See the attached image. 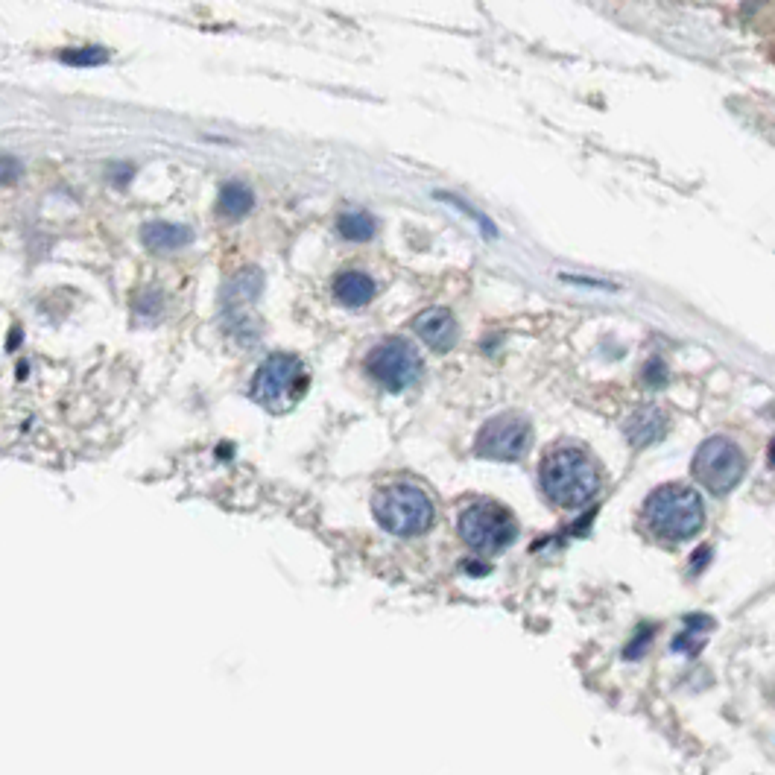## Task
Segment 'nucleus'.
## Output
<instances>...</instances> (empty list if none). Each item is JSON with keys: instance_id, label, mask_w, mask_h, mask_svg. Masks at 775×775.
Wrapping results in <instances>:
<instances>
[{"instance_id": "1", "label": "nucleus", "mask_w": 775, "mask_h": 775, "mask_svg": "<svg viewBox=\"0 0 775 775\" xmlns=\"http://www.w3.org/2000/svg\"><path fill=\"white\" fill-rule=\"evenodd\" d=\"M539 480H542L544 495L562 509L588 506L600 489L597 465L574 445H556L542 460Z\"/></svg>"}, {"instance_id": "2", "label": "nucleus", "mask_w": 775, "mask_h": 775, "mask_svg": "<svg viewBox=\"0 0 775 775\" xmlns=\"http://www.w3.org/2000/svg\"><path fill=\"white\" fill-rule=\"evenodd\" d=\"M644 521L656 539L664 542H688L702 530L705 506L691 486L667 483L656 489L644 504Z\"/></svg>"}, {"instance_id": "3", "label": "nucleus", "mask_w": 775, "mask_h": 775, "mask_svg": "<svg viewBox=\"0 0 775 775\" xmlns=\"http://www.w3.org/2000/svg\"><path fill=\"white\" fill-rule=\"evenodd\" d=\"M308 384V366H305L296 354L278 351V354H270V357L258 366L249 392H252V398H255L264 410H270V413H287V410H293V407L305 398Z\"/></svg>"}, {"instance_id": "4", "label": "nucleus", "mask_w": 775, "mask_h": 775, "mask_svg": "<svg viewBox=\"0 0 775 775\" xmlns=\"http://www.w3.org/2000/svg\"><path fill=\"white\" fill-rule=\"evenodd\" d=\"M375 518L392 536H422L433 524V501L416 483H392L375 495Z\"/></svg>"}, {"instance_id": "5", "label": "nucleus", "mask_w": 775, "mask_h": 775, "mask_svg": "<svg viewBox=\"0 0 775 775\" xmlns=\"http://www.w3.org/2000/svg\"><path fill=\"white\" fill-rule=\"evenodd\" d=\"M460 536L474 553H498L518 536L515 515L495 501H474L460 515Z\"/></svg>"}, {"instance_id": "6", "label": "nucleus", "mask_w": 775, "mask_h": 775, "mask_svg": "<svg viewBox=\"0 0 775 775\" xmlns=\"http://www.w3.org/2000/svg\"><path fill=\"white\" fill-rule=\"evenodd\" d=\"M694 474L711 495H729L746 474V457L732 439L714 436L699 445Z\"/></svg>"}, {"instance_id": "7", "label": "nucleus", "mask_w": 775, "mask_h": 775, "mask_svg": "<svg viewBox=\"0 0 775 775\" xmlns=\"http://www.w3.org/2000/svg\"><path fill=\"white\" fill-rule=\"evenodd\" d=\"M369 375L389 392H404L422 378V357L407 340H384L366 357Z\"/></svg>"}, {"instance_id": "8", "label": "nucleus", "mask_w": 775, "mask_h": 775, "mask_svg": "<svg viewBox=\"0 0 775 775\" xmlns=\"http://www.w3.org/2000/svg\"><path fill=\"white\" fill-rule=\"evenodd\" d=\"M533 442V433H530V425L527 419L521 416H498L492 422H486L480 436H477V445L474 451L486 460H504V463H512V460H521L527 454Z\"/></svg>"}, {"instance_id": "9", "label": "nucleus", "mask_w": 775, "mask_h": 775, "mask_svg": "<svg viewBox=\"0 0 775 775\" xmlns=\"http://www.w3.org/2000/svg\"><path fill=\"white\" fill-rule=\"evenodd\" d=\"M413 331L433 351H451L457 343V319L451 310L427 308L413 319Z\"/></svg>"}, {"instance_id": "10", "label": "nucleus", "mask_w": 775, "mask_h": 775, "mask_svg": "<svg viewBox=\"0 0 775 775\" xmlns=\"http://www.w3.org/2000/svg\"><path fill=\"white\" fill-rule=\"evenodd\" d=\"M261 287H264V272L255 270V267H243L232 275V281L226 287V296H223V305L232 316H237L240 310L249 308L258 299Z\"/></svg>"}, {"instance_id": "11", "label": "nucleus", "mask_w": 775, "mask_h": 775, "mask_svg": "<svg viewBox=\"0 0 775 775\" xmlns=\"http://www.w3.org/2000/svg\"><path fill=\"white\" fill-rule=\"evenodd\" d=\"M141 240L153 252H176V249H185L194 240V232L188 226H179V223L153 220L141 229Z\"/></svg>"}, {"instance_id": "12", "label": "nucleus", "mask_w": 775, "mask_h": 775, "mask_svg": "<svg viewBox=\"0 0 775 775\" xmlns=\"http://www.w3.org/2000/svg\"><path fill=\"white\" fill-rule=\"evenodd\" d=\"M664 430H667V416L661 413L659 407H641L626 422V436L635 448H647V445L659 442Z\"/></svg>"}, {"instance_id": "13", "label": "nucleus", "mask_w": 775, "mask_h": 775, "mask_svg": "<svg viewBox=\"0 0 775 775\" xmlns=\"http://www.w3.org/2000/svg\"><path fill=\"white\" fill-rule=\"evenodd\" d=\"M375 293H378V287H375V281L366 272L349 270L343 272V275H337V281H334V299L340 305H346V308L369 305L375 299Z\"/></svg>"}, {"instance_id": "14", "label": "nucleus", "mask_w": 775, "mask_h": 775, "mask_svg": "<svg viewBox=\"0 0 775 775\" xmlns=\"http://www.w3.org/2000/svg\"><path fill=\"white\" fill-rule=\"evenodd\" d=\"M255 208V194L243 182H226L217 196V214L226 220H243Z\"/></svg>"}, {"instance_id": "15", "label": "nucleus", "mask_w": 775, "mask_h": 775, "mask_svg": "<svg viewBox=\"0 0 775 775\" xmlns=\"http://www.w3.org/2000/svg\"><path fill=\"white\" fill-rule=\"evenodd\" d=\"M337 232L343 234L346 240H354V243H366L372 240L375 232H378V223L369 211H346L340 214L337 220Z\"/></svg>"}, {"instance_id": "16", "label": "nucleus", "mask_w": 775, "mask_h": 775, "mask_svg": "<svg viewBox=\"0 0 775 775\" xmlns=\"http://www.w3.org/2000/svg\"><path fill=\"white\" fill-rule=\"evenodd\" d=\"M109 50L100 47V44H82V47H68L59 53V62L68 65V68H100L109 62Z\"/></svg>"}, {"instance_id": "17", "label": "nucleus", "mask_w": 775, "mask_h": 775, "mask_svg": "<svg viewBox=\"0 0 775 775\" xmlns=\"http://www.w3.org/2000/svg\"><path fill=\"white\" fill-rule=\"evenodd\" d=\"M21 176V161L12 155H0V185H12Z\"/></svg>"}, {"instance_id": "18", "label": "nucleus", "mask_w": 775, "mask_h": 775, "mask_svg": "<svg viewBox=\"0 0 775 775\" xmlns=\"http://www.w3.org/2000/svg\"><path fill=\"white\" fill-rule=\"evenodd\" d=\"M644 381H647L650 387L664 384V363H661V360H650V363L644 366Z\"/></svg>"}, {"instance_id": "19", "label": "nucleus", "mask_w": 775, "mask_h": 775, "mask_svg": "<svg viewBox=\"0 0 775 775\" xmlns=\"http://www.w3.org/2000/svg\"><path fill=\"white\" fill-rule=\"evenodd\" d=\"M132 173H135V167L132 164H115L112 170H109V176L115 179V185H129V179H132Z\"/></svg>"}, {"instance_id": "20", "label": "nucleus", "mask_w": 775, "mask_h": 775, "mask_svg": "<svg viewBox=\"0 0 775 775\" xmlns=\"http://www.w3.org/2000/svg\"><path fill=\"white\" fill-rule=\"evenodd\" d=\"M770 463H773L775 468V439H773V445H770Z\"/></svg>"}]
</instances>
